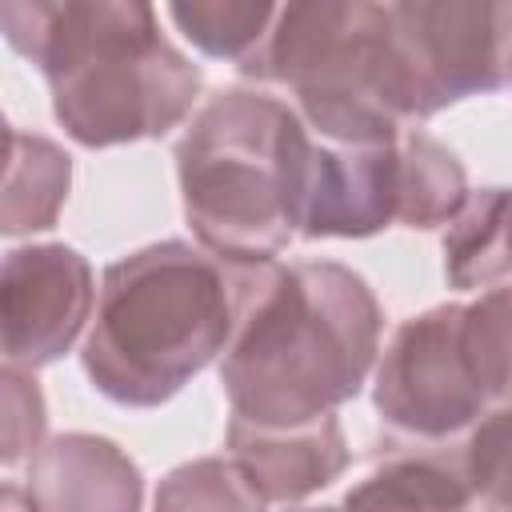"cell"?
<instances>
[{
    "label": "cell",
    "mask_w": 512,
    "mask_h": 512,
    "mask_svg": "<svg viewBox=\"0 0 512 512\" xmlns=\"http://www.w3.org/2000/svg\"><path fill=\"white\" fill-rule=\"evenodd\" d=\"M472 504L464 444L408 436L376 452L372 468L344 492L340 512H472Z\"/></svg>",
    "instance_id": "obj_12"
},
{
    "label": "cell",
    "mask_w": 512,
    "mask_h": 512,
    "mask_svg": "<svg viewBox=\"0 0 512 512\" xmlns=\"http://www.w3.org/2000/svg\"><path fill=\"white\" fill-rule=\"evenodd\" d=\"M444 276L460 292H492L512 280V188H476L444 232Z\"/></svg>",
    "instance_id": "obj_13"
},
{
    "label": "cell",
    "mask_w": 512,
    "mask_h": 512,
    "mask_svg": "<svg viewBox=\"0 0 512 512\" xmlns=\"http://www.w3.org/2000/svg\"><path fill=\"white\" fill-rule=\"evenodd\" d=\"M312 144L308 124L280 96L216 92L176 144L196 244L228 264H272L304 224Z\"/></svg>",
    "instance_id": "obj_4"
},
{
    "label": "cell",
    "mask_w": 512,
    "mask_h": 512,
    "mask_svg": "<svg viewBox=\"0 0 512 512\" xmlns=\"http://www.w3.org/2000/svg\"><path fill=\"white\" fill-rule=\"evenodd\" d=\"M24 492L32 512H140V464L108 436L60 432L28 460Z\"/></svg>",
    "instance_id": "obj_11"
},
{
    "label": "cell",
    "mask_w": 512,
    "mask_h": 512,
    "mask_svg": "<svg viewBox=\"0 0 512 512\" xmlns=\"http://www.w3.org/2000/svg\"><path fill=\"white\" fill-rule=\"evenodd\" d=\"M96 288L88 260L68 244H24L0 268L4 364L36 372L56 364L92 320Z\"/></svg>",
    "instance_id": "obj_8"
},
{
    "label": "cell",
    "mask_w": 512,
    "mask_h": 512,
    "mask_svg": "<svg viewBox=\"0 0 512 512\" xmlns=\"http://www.w3.org/2000/svg\"><path fill=\"white\" fill-rule=\"evenodd\" d=\"M0 384H4V444H0V460L12 468L24 456H36V448L44 444L48 412H44V392H40L32 372L4 364Z\"/></svg>",
    "instance_id": "obj_20"
},
{
    "label": "cell",
    "mask_w": 512,
    "mask_h": 512,
    "mask_svg": "<svg viewBox=\"0 0 512 512\" xmlns=\"http://www.w3.org/2000/svg\"><path fill=\"white\" fill-rule=\"evenodd\" d=\"M392 32L408 72L416 120L508 84L512 4L492 0H404Z\"/></svg>",
    "instance_id": "obj_7"
},
{
    "label": "cell",
    "mask_w": 512,
    "mask_h": 512,
    "mask_svg": "<svg viewBox=\"0 0 512 512\" xmlns=\"http://www.w3.org/2000/svg\"><path fill=\"white\" fill-rule=\"evenodd\" d=\"M4 40L32 60L52 116L84 148L160 140L200 100L204 72L140 0H4Z\"/></svg>",
    "instance_id": "obj_2"
},
{
    "label": "cell",
    "mask_w": 512,
    "mask_h": 512,
    "mask_svg": "<svg viewBox=\"0 0 512 512\" xmlns=\"http://www.w3.org/2000/svg\"><path fill=\"white\" fill-rule=\"evenodd\" d=\"M400 156V212L396 224L404 228H440L460 216L468 204V172L456 160V152L436 140L432 132L404 128L396 136Z\"/></svg>",
    "instance_id": "obj_15"
},
{
    "label": "cell",
    "mask_w": 512,
    "mask_h": 512,
    "mask_svg": "<svg viewBox=\"0 0 512 512\" xmlns=\"http://www.w3.org/2000/svg\"><path fill=\"white\" fill-rule=\"evenodd\" d=\"M508 284H512V280H508Z\"/></svg>",
    "instance_id": "obj_24"
},
{
    "label": "cell",
    "mask_w": 512,
    "mask_h": 512,
    "mask_svg": "<svg viewBox=\"0 0 512 512\" xmlns=\"http://www.w3.org/2000/svg\"><path fill=\"white\" fill-rule=\"evenodd\" d=\"M464 332L468 348L480 372V384L488 392V404L500 408L512 400V284L480 292L476 300H464Z\"/></svg>",
    "instance_id": "obj_18"
},
{
    "label": "cell",
    "mask_w": 512,
    "mask_h": 512,
    "mask_svg": "<svg viewBox=\"0 0 512 512\" xmlns=\"http://www.w3.org/2000/svg\"><path fill=\"white\" fill-rule=\"evenodd\" d=\"M508 84H512V52H508Z\"/></svg>",
    "instance_id": "obj_23"
},
{
    "label": "cell",
    "mask_w": 512,
    "mask_h": 512,
    "mask_svg": "<svg viewBox=\"0 0 512 512\" xmlns=\"http://www.w3.org/2000/svg\"><path fill=\"white\" fill-rule=\"evenodd\" d=\"M0 508H4V512H32V504H28V492H24L20 484H4Z\"/></svg>",
    "instance_id": "obj_21"
},
{
    "label": "cell",
    "mask_w": 512,
    "mask_h": 512,
    "mask_svg": "<svg viewBox=\"0 0 512 512\" xmlns=\"http://www.w3.org/2000/svg\"><path fill=\"white\" fill-rule=\"evenodd\" d=\"M72 188V156L24 128H8V172H4V204H0V232L24 236L44 232L56 224Z\"/></svg>",
    "instance_id": "obj_14"
},
{
    "label": "cell",
    "mask_w": 512,
    "mask_h": 512,
    "mask_svg": "<svg viewBox=\"0 0 512 512\" xmlns=\"http://www.w3.org/2000/svg\"><path fill=\"white\" fill-rule=\"evenodd\" d=\"M248 264H228L200 244H144L104 268L84 372L92 388L128 408L168 404L192 376L224 356Z\"/></svg>",
    "instance_id": "obj_3"
},
{
    "label": "cell",
    "mask_w": 512,
    "mask_h": 512,
    "mask_svg": "<svg viewBox=\"0 0 512 512\" xmlns=\"http://www.w3.org/2000/svg\"><path fill=\"white\" fill-rule=\"evenodd\" d=\"M264 504L232 456H200L164 472L152 512H264Z\"/></svg>",
    "instance_id": "obj_17"
},
{
    "label": "cell",
    "mask_w": 512,
    "mask_h": 512,
    "mask_svg": "<svg viewBox=\"0 0 512 512\" xmlns=\"http://www.w3.org/2000/svg\"><path fill=\"white\" fill-rule=\"evenodd\" d=\"M372 404L388 428L412 440H452L492 412L460 300L408 316L392 332L376 360Z\"/></svg>",
    "instance_id": "obj_6"
},
{
    "label": "cell",
    "mask_w": 512,
    "mask_h": 512,
    "mask_svg": "<svg viewBox=\"0 0 512 512\" xmlns=\"http://www.w3.org/2000/svg\"><path fill=\"white\" fill-rule=\"evenodd\" d=\"M400 212V156L388 144H312L308 196L300 236L308 240H364L396 224Z\"/></svg>",
    "instance_id": "obj_9"
},
{
    "label": "cell",
    "mask_w": 512,
    "mask_h": 512,
    "mask_svg": "<svg viewBox=\"0 0 512 512\" xmlns=\"http://www.w3.org/2000/svg\"><path fill=\"white\" fill-rule=\"evenodd\" d=\"M464 464L484 512H512V400L476 420L464 440Z\"/></svg>",
    "instance_id": "obj_19"
},
{
    "label": "cell",
    "mask_w": 512,
    "mask_h": 512,
    "mask_svg": "<svg viewBox=\"0 0 512 512\" xmlns=\"http://www.w3.org/2000/svg\"><path fill=\"white\" fill-rule=\"evenodd\" d=\"M384 308L340 260L248 264L236 332L220 356L232 416L308 424L360 396L380 360Z\"/></svg>",
    "instance_id": "obj_1"
},
{
    "label": "cell",
    "mask_w": 512,
    "mask_h": 512,
    "mask_svg": "<svg viewBox=\"0 0 512 512\" xmlns=\"http://www.w3.org/2000/svg\"><path fill=\"white\" fill-rule=\"evenodd\" d=\"M228 456L244 468V476L268 504H296L328 488L352 460L336 412L308 424H252L232 416Z\"/></svg>",
    "instance_id": "obj_10"
},
{
    "label": "cell",
    "mask_w": 512,
    "mask_h": 512,
    "mask_svg": "<svg viewBox=\"0 0 512 512\" xmlns=\"http://www.w3.org/2000/svg\"><path fill=\"white\" fill-rule=\"evenodd\" d=\"M288 512H340V504L336 508H288Z\"/></svg>",
    "instance_id": "obj_22"
},
{
    "label": "cell",
    "mask_w": 512,
    "mask_h": 512,
    "mask_svg": "<svg viewBox=\"0 0 512 512\" xmlns=\"http://www.w3.org/2000/svg\"><path fill=\"white\" fill-rule=\"evenodd\" d=\"M280 4H244V0H180L168 4V20L204 52L216 60H248L256 44L268 36Z\"/></svg>",
    "instance_id": "obj_16"
},
{
    "label": "cell",
    "mask_w": 512,
    "mask_h": 512,
    "mask_svg": "<svg viewBox=\"0 0 512 512\" xmlns=\"http://www.w3.org/2000/svg\"><path fill=\"white\" fill-rule=\"evenodd\" d=\"M236 68L292 88L300 120L328 144H388L420 124L392 32V4H280L268 36Z\"/></svg>",
    "instance_id": "obj_5"
}]
</instances>
